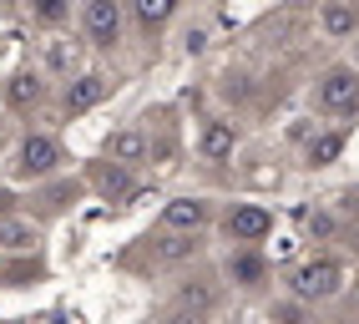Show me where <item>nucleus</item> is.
Returning a JSON list of instances; mask_svg holds the SVG:
<instances>
[{"mask_svg": "<svg viewBox=\"0 0 359 324\" xmlns=\"http://www.w3.org/2000/svg\"><path fill=\"white\" fill-rule=\"evenodd\" d=\"M299 304H304V299H299ZM299 304H283L278 319H283V324H304V309H299Z\"/></svg>", "mask_w": 359, "mask_h": 324, "instance_id": "21", "label": "nucleus"}, {"mask_svg": "<svg viewBox=\"0 0 359 324\" xmlns=\"http://www.w3.org/2000/svg\"><path fill=\"white\" fill-rule=\"evenodd\" d=\"M223 228H228L233 243H258V238L273 234V213H269V208H258V203H238L233 213L223 218Z\"/></svg>", "mask_w": 359, "mask_h": 324, "instance_id": "4", "label": "nucleus"}, {"mask_svg": "<svg viewBox=\"0 0 359 324\" xmlns=\"http://www.w3.org/2000/svg\"><path fill=\"white\" fill-rule=\"evenodd\" d=\"M41 91H46V86H41V76H36V72H15V76H11V86H6V102H11L15 112H26V107H36V102H41Z\"/></svg>", "mask_w": 359, "mask_h": 324, "instance_id": "14", "label": "nucleus"}, {"mask_svg": "<svg viewBox=\"0 0 359 324\" xmlns=\"http://www.w3.org/2000/svg\"><path fill=\"white\" fill-rule=\"evenodd\" d=\"M41 243V228L26 218H0V248L6 253H31Z\"/></svg>", "mask_w": 359, "mask_h": 324, "instance_id": "9", "label": "nucleus"}, {"mask_svg": "<svg viewBox=\"0 0 359 324\" xmlns=\"http://www.w3.org/2000/svg\"><path fill=\"white\" fill-rule=\"evenodd\" d=\"M81 26H86V41L91 46H116V36H122V0H86V15H81Z\"/></svg>", "mask_w": 359, "mask_h": 324, "instance_id": "2", "label": "nucleus"}, {"mask_svg": "<svg viewBox=\"0 0 359 324\" xmlns=\"http://www.w3.org/2000/svg\"><path fill=\"white\" fill-rule=\"evenodd\" d=\"M162 228H172V234H198L208 228V203L203 198H177L162 208Z\"/></svg>", "mask_w": 359, "mask_h": 324, "instance_id": "6", "label": "nucleus"}, {"mask_svg": "<svg viewBox=\"0 0 359 324\" xmlns=\"http://www.w3.org/2000/svg\"><path fill=\"white\" fill-rule=\"evenodd\" d=\"M339 284H344V269L334 264V259H309V264H299L289 274V289H294V299H304V304H314V299H334Z\"/></svg>", "mask_w": 359, "mask_h": 324, "instance_id": "1", "label": "nucleus"}, {"mask_svg": "<svg viewBox=\"0 0 359 324\" xmlns=\"http://www.w3.org/2000/svg\"><path fill=\"white\" fill-rule=\"evenodd\" d=\"M198 147H203V157H208V162H223V157H233V147H238V132H233V122H208Z\"/></svg>", "mask_w": 359, "mask_h": 324, "instance_id": "12", "label": "nucleus"}, {"mask_svg": "<svg viewBox=\"0 0 359 324\" xmlns=\"http://www.w3.org/2000/svg\"><path fill=\"white\" fill-rule=\"evenodd\" d=\"M228 279L253 289V284H263V264L253 259V253H233V259H228Z\"/></svg>", "mask_w": 359, "mask_h": 324, "instance_id": "16", "label": "nucleus"}, {"mask_svg": "<svg viewBox=\"0 0 359 324\" xmlns=\"http://www.w3.org/2000/svg\"><path fill=\"white\" fill-rule=\"evenodd\" d=\"M294 218H299V228H304L309 238H329L334 228H339V218H334V213H324V208H299Z\"/></svg>", "mask_w": 359, "mask_h": 324, "instance_id": "15", "label": "nucleus"}, {"mask_svg": "<svg viewBox=\"0 0 359 324\" xmlns=\"http://www.w3.org/2000/svg\"><path fill=\"white\" fill-rule=\"evenodd\" d=\"M71 11V0H36V15L46 20V26H56V20H66Z\"/></svg>", "mask_w": 359, "mask_h": 324, "instance_id": "19", "label": "nucleus"}, {"mask_svg": "<svg viewBox=\"0 0 359 324\" xmlns=\"http://www.w3.org/2000/svg\"><path fill=\"white\" fill-rule=\"evenodd\" d=\"M91 188H97L107 203H116V198H132V173H127V162H97V173H91Z\"/></svg>", "mask_w": 359, "mask_h": 324, "instance_id": "8", "label": "nucleus"}, {"mask_svg": "<svg viewBox=\"0 0 359 324\" xmlns=\"http://www.w3.org/2000/svg\"><path fill=\"white\" fill-rule=\"evenodd\" d=\"M354 66H359V41H354Z\"/></svg>", "mask_w": 359, "mask_h": 324, "instance_id": "23", "label": "nucleus"}, {"mask_svg": "<svg viewBox=\"0 0 359 324\" xmlns=\"http://www.w3.org/2000/svg\"><path fill=\"white\" fill-rule=\"evenodd\" d=\"M56 162H61V147L51 137L31 132L26 142L15 147V177H46V173H56Z\"/></svg>", "mask_w": 359, "mask_h": 324, "instance_id": "3", "label": "nucleus"}, {"mask_svg": "<svg viewBox=\"0 0 359 324\" xmlns=\"http://www.w3.org/2000/svg\"><path fill=\"white\" fill-rule=\"evenodd\" d=\"M319 107L324 112H354L359 107V76H354V66H334V72H324Z\"/></svg>", "mask_w": 359, "mask_h": 324, "instance_id": "5", "label": "nucleus"}, {"mask_svg": "<svg viewBox=\"0 0 359 324\" xmlns=\"http://www.w3.org/2000/svg\"><path fill=\"white\" fill-rule=\"evenodd\" d=\"M162 259L167 264H177V259H187V253H193V234H172V228H167V238H162Z\"/></svg>", "mask_w": 359, "mask_h": 324, "instance_id": "18", "label": "nucleus"}, {"mask_svg": "<svg viewBox=\"0 0 359 324\" xmlns=\"http://www.w3.org/2000/svg\"><path fill=\"white\" fill-rule=\"evenodd\" d=\"M46 61H51L56 72H66V66H71V46H66V41H56L51 51H46Z\"/></svg>", "mask_w": 359, "mask_h": 324, "instance_id": "20", "label": "nucleus"}, {"mask_svg": "<svg viewBox=\"0 0 359 324\" xmlns=\"http://www.w3.org/2000/svg\"><path fill=\"white\" fill-rule=\"evenodd\" d=\"M107 97V76H97V72H86V76H76L66 86V97H61V112L66 117H76V112H91Z\"/></svg>", "mask_w": 359, "mask_h": 324, "instance_id": "7", "label": "nucleus"}, {"mask_svg": "<svg viewBox=\"0 0 359 324\" xmlns=\"http://www.w3.org/2000/svg\"><path fill=\"white\" fill-rule=\"evenodd\" d=\"M132 11H137V20H142V26L152 31V26H162V20L177 11V0H132Z\"/></svg>", "mask_w": 359, "mask_h": 324, "instance_id": "17", "label": "nucleus"}, {"mask_svg": "<svg viewBox=\"0 0 359 324\" xmlns=\"http://www.w3.org/2000/svg\"><path fill=\"white\" fill-rule=\"evenodd\" d=\"M319 20H324V36H334V41H344V36L359 31V11H354V0H329Z\"/></svg>", "mask_w": 359, "mask_h": 324, "instance_id": "10", "label": "nucleus"}, {"mask_svg": "<svg viewBox=\"0 0 359 324\" xmlns=\"http://www.w3.org/2000/svg\"><path fill=\"white\" fill-rule=\"evenodd\" d=\"M203 46H208V36H203V31H187V51H193V56H198V51H203Z\"/></svg>", "mask_w": 359, "mask_h": 324, "instance_id": "22", "label": "nucleus"}, {"mask_svg": "<svg viewBox=\"0 0 359 324\" xmlns=\"http://www.w3.org/2000/svg\"><path fill=\"white\" fill-rule=\"evenodd\" d=\"M339 152H344V137H339V132H314V137L304 142L309 168H329V162H339Z\"/></svg>", "mask_w": 359, "mask_h": 324, "instance_id": "13", "label": "nucleus"}, {"mask_svg": "<svg viewBox=\"0 0 359 324\" xmlns=\"http://www.w3.org/2000/svg\"><path fill=\"white\" fill-rule=\"evenodd\" d=\"M107 157H111V162H127V168H132V162L147 157V137H142L137 127L111 132V137H107Z\"/></svg>", "mask_w": 359, "mask_h": 324, "instance_id": "11", "label": "nucleus"}]
</instances>
